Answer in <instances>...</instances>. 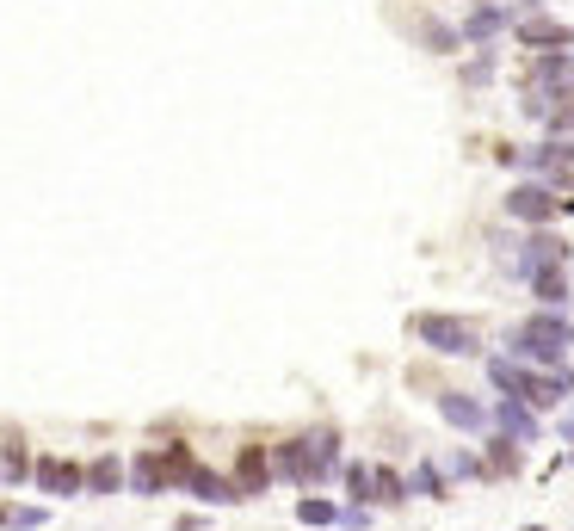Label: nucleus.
<instances>
[{
    "label": "nucleus",
    "instance_id": "nucleus-1",
    "mask_svg": "<svg viewBox=\"0 0 574 531\" xmlns=\"http://www.w3.org/2000/svg\"><path fill=\"white\" fill-rule=\"evenodd\" d=\"M272 470L291 476V482H303V488H315V482H328V476L340 470V439H334V433H303V439H291V445L272 451Z\"/></svg>",
    "mask_w": 574,
    "mask_h": 531
},
{
    "label": "nucleus",
    "instance_id": "nucleus-2",
    "mask_svg": "<svg viewBox=\"0 0 574 531\" xmlns=\"http://www.w3.org/2000/svg\"><path fill=\"white\" fill-rule=\"evenodd\" d=\"M568 346H574V328L562 322L556 309H544V315H531V322L513 328V359H525V365H550V371H562Z\"/></svg>",
    "mask_w": 574,
    "mask_h": 531
},
{
    "label": "nucleus",
    "instance_id": "nucleus-3",
    "mask_svg": "<svg viewBox=\"0 0 574 531\" xmlns=\"http://www.w3.org/2000/svg\"><path fill=\"white\" fill-rule=\"evenodd\" d=\"M494 389H507L519 402H562L568 396V371H531L525 359H488Z\"/></svg>",
    "mask_w": 574,
    "mask_h": 531
},
{
    "label": "nucleus",
    "instance_id": "nucleus-4",
    "mask_svg": "<svg viewBox=\"0 0 574 531\" xmlns=\"http://www.w3.org/2000/svg\"><path fill=\"white\" fill-rule=\"evenodd\" d=\"M414 334L433 352H445V359H476L482 352L476 322H463V315H414Z\"/></svg>",
    "mask_w": 574,
    "mask_h": 531
},
{
    "label": "nucleus",
    "instance_id": "nucleus-5",
    "mask_svg": "<svg viewBox=\"0 0 574 531\" xmlns=\"http://www.w3.org/2000/svg\"><path fill=\"white\" fill-rule=\"evenodd\" d=\"M574 198H556L550 186H537V180H525V186H513L507 192V217L513 223H550V217H562Z\"/></svg>",
    "mask_w": 574,
    "mask_h": 531
},
{
    "label": "nucleus",
    "instance_id": "nucleus-6",
    "mask_svg": "<svg viewBox=\"0 0 574 531\" xmlns=\"http://www.w3.org/2000/svg\"><path fill=\"white\" fill-rule=\"evenodd\" d=\"M525 87H531V93H562V87H574V56H568V50H537Z\"/></svg>",
    "mask_w": 574,
    "mask_h": 531
},
{
    "label": "nucleus",
    "instance_id": "nucleus-7",
    "mask_svg": "<svg viewBox=\"0 0 574 531\" xmlns=\"http://www.w3.org/2000/svg\"><path fill=\"white\" fill-rule=\"evenodd\" d=\"M513 31H519L525 50H562V44H574V31H568L562 19H544V13H519Z\"/></svg>",
    "mask_w": 574,
    "mask_h": 531
},
{
    "label": "nucleus",
    "instance_id": "nucleus-8",
    "mask_svg": "<svg viewBox=\"0 0 574 531\" xmlns=\"http://www.w3.org/2000/svg\"><path fill=\"white\" fill-rule=\"evenodd\" d=\"M494 427H500V439H513V445H537V433H544V427H537V414L519 396H500L494 402Z\"/></svg>",
    "mask_w": 574,
    "mask_h": 531
},
{
    "label": "nucleus",
    "instance_id": "nucleus-9",
    "mask_svg": "<svg viewBox=\"0 0 574 531\" xmlns=\"http://www.w3.org/2000/svg\"><path fill=\"white\" fill-rule=\"evenodd\" d=\"M266 482H272V451H266V445H247V451L235 457V488H241V501L266 494Z\"/></svg>",
    "mask_w": 574,
    "mask_h": 531
},
{
    "label": "nucleus",
    "instance_id": "nucleus-10",
    "mask_svg": "<svg viewBox=\"0 0 574 531\" xmlns=\"http://www.w3.org/2000/svg\"><path fill=\"white\" fill-rule=\"evenodd\" d=\"M439 414L451 420L457 433H482L488 420H494V414H488V408H482L476 396H463V389H439Z\"/></svg>",
    "mask_w": 574,
    "mask_h": 531
},
{
    "label": "nucleus",
    "instance_id": "nucleus-11",
    "mask_svg": "<svg viewBox=\"0 0 574 531\" xmlns=\"http://www.w3.org/2000/svg\"><path fill=\"white\" fill-rule=\"evenodd\" d=\"M507 161H525L531 173H574V149H568V136H550V143H537V149H525V155H513L507 149Z\"/></svg>",
    "mask_w": 574,
    "mask_h": 531
},
{
    "label": "nucleus",
    "instance_id": "nucleus-12",
    "mask_svg": "<svg viewBox=\"0 0 574 531\" xmlns=\"http://www.w3.org/2000/svg\"><path fill=\"white\" fill-rule=\"evenodd\" d=\"M550 266H568V241L562 235H525V254H519V272L531 278V272H550Z\"/></svg>",
    "mask_w": 574,
    "mask_h": 531
},
{
    "label": "nucleus",
    "instance_id": "nucleus-13",
    "mask_svg": "<svg viewBox=\"0 0 574 531\" xmlns=\"http://www.w3.org/2000/svg\"><path fill=\"white\" fill-rule=\"evenodd\" d=\"M38 488L44 494H81L87 488V476H81V464H68V457H38Z\"/></svg>",
    "mask_w": 574,
    "mask_h": 531
},
{
    "label": "nucleus",
    "instance_id": "nucleus-14",
    "mask_svg": "<svg viewBox=\"0 0 574 531\" xmlns=\"http://www.w3.org/2000/svg\"><path fill=\"white\" fill-rule=\"evenodd\" d=\"M130 488H136V494H161V488H173V476H167V457H161V451H142V457H130Z\"/></svg>",
    "mask_w": 574,
    "mask_h": 531
},
{
    "label": "nucleus",
    "instance_id": "nucleus-15",
    "mask_svg": "<svg viewBox=\"0 0 574 531\" xmlns=\"http://www.w3.org/2000/svg\"><path fill=\"white\" fill-rule=\"evenodd\" d=\"M186 488L198 494V501H210V507H235V501H241L235 476H217V470H192V476H186Z\"/></svg>",
    "mask_w": 574,
    "mask_h": 531
},
{
    "label": "nucleus",
    "instance_id": "nucleus-16",
    "mask_svg": "<svg viewBox=\"0 0 574 531\" xmlns=\"http://www.w3.org/2000/svg\"><path fill=\"white\" fill-rule=\"evenodd\" d=\"M500 25H507V7H476L470 19H463V44H476V50H482Z\"/></svg>",
    "mask_w": 574,
    "mask_h": 531
},
{
    "label": "nucleus",
    "instance_id": "nucleus-17",
    "mask_svg": "<svg viewBox=\"0 0 574 531\" xmlns=\"http://www.w3.org/2000/svg\"><path fill=\"white\" fill-rule=\"evenodd\" d=\"M525 285H531L537 297H544V309H562V303H568V278H562V266H550V272H531Z\"/></svg>",
    "mask_w": 574,
    "mask_h": 531
},
{
    "label": "nucleus",
    "instance_id": "nucleus-18",
    "mask_svg": "<svg viewBox=\"0 0 574 531\" xmlns=\"http://www.w3.org/2000/svg\"><path fill=\"white\" fill-rule=\"evenodd\" d=\"M124 488V464L118 457H99V464L87 470V494H118Z\"/></svg>",
    "mask_w": 574,
    "mask_h": 531
},
{
    "label": "nucleus",
    "instance_id": "nucleus-19",
    "mask_svg": "<svg viewBox=\"0 0 574 531\" xmlns=\"http://www.w3.org/2000/svg\"><path fill=\"white\" fill-rule=\"evenodd\" d=\"M544 124H550L556 136H568V130H574V87L550 93V112H544Z\"/></svg>",
    "mask_w": 574,
    "mask_h": 531
},
{
    "label": "nucleus",
    "instance_id": "nucleus-20",
    "mask_svg": "<svg viewBox=\"0 0 574 531\" xmlns=\"http://www.w3.org/2000/svg\"><path fill=\"white\" fill-rule=\"evenodd\" d=\"M371 501H383V507H396V501H408V488L396 482V470H371Z\"/></svg>",
    "mask_w": 574,
    "mask_h": 531
},
{
    "label": "nucleus",
    "instance_id": "nucleus-21",
    "mask_svg": "<svg viewBox=\"0 0 574 531\" xmlns=\"http://www.w3.org/2000/svg\"><path fill=\"white\" fill-rule=\"evenodd\" d=\"M50 513L44 507H0V525H13V531H38Z\"/></svg>",
    "mask_w": 574,
    "mask_h": 531
},
{
    "label": "nucleus",
    "instance_id": "nucleus-22",
    "mask_svg": "<svg viewBox=\"0 0 574 531\" xmlns=\"http://www.w3.org/2000/svg\"><path fill=\"white\" fill-rule=\"evenodd\" d=\"M457 38H463V31H451V25H439V19L420 25V44H426V50H457Z\"/></svg>",
    "mask_w": 574,
    "mask_h": 531
},
{
    "label": "nucleus",
    "instance_id": "nucleus-23",
    "mask_svg": "<svg viewBox=\"0 0 574 531\" xmlns=\"http://www.w3.org/2000/svg\"><path fill=\"white\" fill-rule=\"evenodd\" d=\"M297 519H303V525H334L340 507H334V501H315V494H309V501H297Z\"/></svg>",
    "mask_w": 574,
    "mask_h": 531
},
{
    "label": "nucleus",
    "instance_id": "nucleus-24",
    "mask_svg": "<svg viewBox=\"0 0 574 531\" xmlns=\"http://www.w3.org/2000/svg\"><path fill=\"white\" fill-rule=\"evenodd\" d=\"M0 476H7V482H25V476H31L25 445H7V451H0Z\"/></svg>",
    "mask_w": 574,
    "mask_h": 531
},
{
    "label": "nucleus",
    "instance_id": "nucleus-25",
    "mask_svg": "<svg viewBox=\"0 0 574 531\" xmlns=\"http://www.w3.org/2000/svg\"><path fill=\"white\" fill-rule=\"evenodd\" d=\"M346 488L358 494V507H371V464H352L346 470Z\"/></svg>",
    "mask_w": 574,
    "mask_h": 531
},
{
    "label": "nucleus",
    "instance_id": "nucleus-26",
    "mask_svg": "<svg viewBox=\"0 0 574 531\" xmlns=\"http://www.w3.org/2000/svg\"><path fill=\"white\" fill-rule=\"evenodd\" d=\"M414 494H445V476H439L433 464H420V470H414Z\"/></svg>",
    "mask_w": 574,
    "mask_h": 531
},
{
    "label": "nucleus",
    "instance_id": "nucleus-27",
    "mask_svg": "<svg viewBox=\"0 0 574 531\" xmlns=\"http://www.w3.org/2000/svg\"><path fill=\"white\" fill-rule=\"evenodd\" d=\"M562 439H568V445H574V414H568V420H562Z\"/></svg>",
    "mask_w": 574,
    "mask_h": 531
},
{
    "label": "nucleus",
    "instance_id": "nucleus-28",
    "mask_svg": "<svg viewBox=\"0 0 574 531\" xmlns=\"http://www.w3.org/2000/svg\"><path fill=\"white\" fill-rule=\"evenodd\" d=\"M525 7H537V0H525Z\"/></svg>",
    "mask_w": 574,
    "mask_h": 531
}]
</instances>
